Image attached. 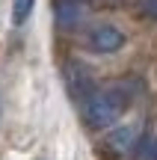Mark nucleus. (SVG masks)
I'll return each instance as SVG.
<instances>
[{
    "mask_svg": "<svg viewBox=\"0 0 157 160\" xmlns=\"http://www.w3.org/2000/svg\"><path fill=\"white\" fill-rule=\"evenodd\" d=\"M130 157H134V160H157V137H145V139H140Z\"/></svg>",
    "mask_w": 157,
    "mask_h": 160,
    "instance_id": "423d86ee",
    "label": "nucleus"
},
{
    "mask_svg": "<svg viewBox=\"0 0 157 160\" xmlns=\"http://www.w3.org/2000/svg\"><path fill=\"white\" fill-rule=\"evenodd\" d=\"M36 0H12V24H24L33 15Z\"/></svg>",
    "mask_w": 157,
    "mask_h": 160,
    "instance_id": "0eeeda50",
    "label": "nucleus"
},
{
    "mask_svg": "<svg viewBox=\"0 0 157 160\" xmlns=\"http://www.w3.org/2000/svg\"><path fill=\"white\" fill-rule=\"evenodd\" d=\"M128 107V95L119 86H107V89H92L83 98V116L92 128H110L119 122V116Z\"/></svg>",
    "mask_w": 157,
    "mask_h": 160,
    "instance_id": "f257e3e1",
    "label": "nucleus"
},
{
    "mask_svg": "<svg viewBox=\"0 0 157 160\" xmlns=\"http://www.w3.org/2000/svg\"><path fill=\"white\" fill-rule=\"evenodd\" d=\"M65 77H68V86H71V92H74L77 98H86L89 92H92V86H95L92 74H89L86 68H80V65H68V68H65Z\"/></svg>",
    "mask_w": 157,
    "mask_h": 160,
    "instance_id": "39448f33",
    "label": "nucleus"
},
{
    "mask_svg": "<svg viewBox=\"0 0 157 160\" xmlns=\"http://www.w3.org/2000/svg\"><path fill=\"white\" fill-rule=\"evenodd\" d=\"M122 45H125V33L113 24H98L89 33V48L95 53H116L122 51Z\"/></svg>",
    "mask_w": 157,
    "mask_h": 160,
    "instance_id": "7ed1b4c3",
    "label": "nucleus"
},
{
    "mask_svg": "<svg viewBox=\"0 0 157 160\" xmlns=\"http://www.w3.org/2000/svg\"><path fill=\"white\" fill-rule=\"evenodd\" d=\"M83 3H89V0H83Z\"/></svg>",
    "mask_w": 157,
    "mask_h": 160,
    "instance_id": "1a4fd4ad",
    "label": "nucleus"
},
{
    "mask_svg": "<svg viewBox=\"0 0 157 160\" xmlns=\"http://www.w3.org/2000/svg\"><path fill=\"white\" fill-rule=\"evenodd\" d=\"M140 142V128L136 125H119L113 128L110 133L104 137L101 142V154L110 157V160H122V157H130Z\"/></svg>",
    "mask_w": 157,
    "mask_h": 160,
    "instance_id": "f03ea898",
    "label": "nucleus"
},
{
    "mask_svg": "<svg viewBox=\"0 0 157 160\" xmlns=\"http://www.w3.org/2000/svg\"><path fill=\"white\" fill-rule=\"evenodd\" d=\"M142 12H145L148 18H154V21H157V0H142Z\"/></svg>",
    "mask_w": 157,
    "mask_h": 160,
    "instance_id": "6e6552de",
    "label": "nucleus"
},
{
    "mask_svg": "<svg viewBox=\"0 0 157 160\" xmlns=\"http://www.w3.org/2000/svg\"><path fill=\"white\" fill-rule=\"evenodd\" d=\"M56 24L65 30H74L86 21V3L83 0H56Z\"/></svg>",
    "mask_w": 157,
    "mask_h": 160,
    "instance_id": "20e7f679",
    "label": "nucleus"
}]
</instances>
